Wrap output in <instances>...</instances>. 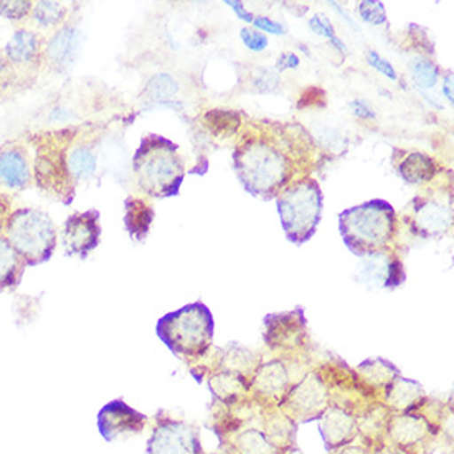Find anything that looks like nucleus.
Returning <instances> with one entry per match:
<instances>
[{"mask_svg":"<svg viewBox=\"0 0 454 454\" xmlns=\"http://www.w3.org/2000/svg\"><path fill=\"white\" fill-rule=\"evenodd\" d=\"M423 395V387L419 382L396 377L387 388V402L396 410L408 411L410 408L419 405Z\"/></svg>","mask_w":454,"mask_h":454,"instance_id":"obj_23","label":"nucleus"},{"mask_svg":"<svg viewBox=\"0 0 454 454\" xmlns=\"http://www.w3.org/2000/svg\"><path fill=\"white\" fill-rule=\"evenodd\" d=\"M32 2L25 0H11V2H0V15L7 20H22L32 11Z\"/></svg>","mask_w":454,"mask_h":454,"instance_id":"obj_36","label":"nucleus"},{"mask_svg":"<svg viewBox=\"0 0 454 454\" xmlns=\"http://www.w3.org/2000/svg\"><path fill=\"white\" fill-rule=\"evenodd\" d=\"M214 316L204 302H192L179 311L168 312L157 323L159 339L179 357L204 356L214 339Z\"/></svg>","mask_w":454,"mask_h":454,"instance_id":"obj_3","label":"nucleus"},{"mask_svg":"<svg viewBox=\"0 0 454 454\" xmlns=\"http://www.w3.org/2000/svg\"><path fill=\"white\" fill-rule=\"evenodd\" d=\"M248 383L245 380V375L235 373V372L225 371L222 373H216L215 377L210 380V392L215 398L231 403L237 400L239 395L247 392Z\"/></svg>","mask_w":454,"mask_h":454,"instance_id":"obj_25","label":"nucleus"},{"mask_svg":"<svg viewBox=\"0 0 454 454\" xmlns=\"http://www.w3.org/2000/svg\"><path fill=\"white\" fill-rule=\"evenodd\" d=\"M82 35L74 27H63L50 38L47 45V60L57 68H67L76 60Z\"/></svg>","mask_w":454,"mask_h":454,"instance_id":"obj_15","label":"nucleus"},{"mask_svg":"<svg viewBox=\"0 0 454 454\" xmlns=\"http://www.w3.org/2000/svg\"><path fill=\"white\" fill-rule=\"evenodd\" d=\"M319 419V433L327 451L344 446L356 436L357 421L340 408H327Z\"/></svg>","mask_w":454,"mask_h":454,"instance_id":"obj_14","label":"nucleus"},{"mask_svg":"<svg viewBox=\"0 0 454 454\" xmlns=\"http://www.w3.org/2000/svg\"><path fill=\"white\" fill-rule=\"evenodd\" d=\"M24 262L9 239L0 235V293L19 286L25 271Z\"/></svg>","mask_w":454,"mask_h":454,"instance_id":"obj_19","label":"nucleus"},{"mask_svg":"<svg viewBox=\"0 0 454 454\" xmlns=\"http://www.w3.org/2000/svg\"><path fill=\"white\" fill-rule=\"evenodd\" d=\"M323 191L316 180H302L278 197L276 208L286 239L302 245L314 237L323 215Z\"/></svg>","mask_w":454,"mask_h":454,"instance_id":"obj_5","label":"nucleus"},{"mask_svg":"<svg viewBox=\"0 0 454 454\" xmlns=\"http://www.w3.org/2000/svg\"><path fill=\"white\" fill-rule=\"evenodd\" d=\"M428 433H430L428 421L423 417H415V415L398 417L392 425V436L395 442L403 446H410L425 440Z\"/></svg>","mask_w":454,"mask_h":454,"instance_id":"obj_24","label":"nucleus"},{"mask_svg":"<svg viewBox=\"0 0 454 454\" xmlns=\"http://www.w3.org/2000/svg\"><path fill=\"white\" fill-rule=\"evenodd\" d=\"M154 210L151 205L145 204L141 199H128L126 200V214L124 225L134 241L141 243L149 235L151 225L154 222Z\"/></svg>","mask_w":454,"mask_h":454,"instance_id":"obj_18","label":"nucleus"},{"mask_svg":"<svg viewBox=\"0 0 454 454\" xmlns=\"http://www.w3.org/2000/svg\"><path fill=\"white\" fill-rule=\"evenodd\" d=\"M251 84H253V90L258 93H271L276 88H279V76L270 68H260L253 73Z\"/></svg>","mask_w":454,"mask_h":454,"instance_id":"obj_35","label":"nucleus"},{"mask_svg":"<svg viewBox=\"0 0 454 454\" xmlns=\"http://www.w3.org/2000/svg\"><path fill=\"white\" fill-rule=\"evenodd\" d=\"M348 106L352 109V113L360 120H375V111H373V106H372L367 99L356 98V99L350 101Z\"/></svg>","mask_w":454,"mask_h":454,"instance_id":"obj_41","label":"nucleus"},{"mask_svg":"<svg viewBox=\"0 0 454 454\" xmlns=\"http://www.w3.org/2000/svg\"><path fill=\"white\" fill-rule=\"evenodd\" d=\"M442 93L450 103H453V73H446L444 76V84H442Z\"/></svg>","mask_w":454,"mask_h":454,"instance_id":"obj_44","label":"nucleus"},{"mask_svg":"<svg viewBox=\"0 0 454 454\" xmlns=\"http://www.w3.org/2000/svg\"><path fill=\"white\" fill-rule=\"evenodd\" d=\"M264 342L271 350H291L304 342L306 317L301 309L278 312L264 317Z\"/></svg>","mask_w":454,"mask_h":454,"instance_id":"obj_11","label":"nucleus"},{"mask_svg":"<svg viewBox=\"0 0 454 454\" xmlns=\"http://www.w3.org/2000/svg\"><path fill=\"white\" fill-rule=\"evenodd\" d=\"M132 172L139 189L149 197H176L185 179L179 145L156 134L144 136L132 157Z\"/></svg>","mask_w":454,"mask_h":454,"instance_id":"obj_1","label":"nucleus"},{"mask_svg":"<svg viewBox=\"0 0 454 454\" xmlns=\"http://www.w3.org/2000/svg\"><path fill=\"white\" fill-rule=\"evenodd\" d=\"M410 70H411V78L419 88L430 90L438 83V78H440L438 67L428 59H415L410 63Z\"/></svg>","mask_w":454,"mask_h":454,"instance_id":"obj_32","label":"nucleus"},{"mask_svg":"<svg viewBox=\"0 0 454 454\" xmlns=\"http://www.w3.org/2000/svg\"><path fill=\"white\" fill-rule=\"evenodd\" d=\"M411 223L415 231L425 239L442 237L453 223L451 200L425 199L421 204L415 205Z\"/></svg>","mask_w":454,"mask_h":454,"instance_id":"obj_13","label":"nucleus"},{"mask_svg":"<svg viewBox=\"0 0 454 454\" xmlns=\"http://www.w3.org/2000/svg\"><path fill=\"white\" fill-rule=\"evenodd\" d=\"M145 454H202L199 433L179 419L159 421Z\"/></svg>","mask_w":454,"mask_h":454,"instance_id":"obj_7","label":"nucleus"},{"mask_svg":"<svg viewBox=\"0 0 454 454\" xmlns=\"http://www.w3.org/2000/svg\"><path fill=\"white\" fill-rule=\"evenodd\" d=\"M40 50L38 36L27 28H20L13 34L5 45V57L15 65H25L35 60Z\"/></svg>","mask_w":454,"mask_h":454,"instance_id":"obj_22","label":"nucleus"},{"mask_svg":"<svg viewBox=\"0 0 454 454\" xmlns=\"http://www.w3.org/2000/svg\"><path fill=\"white\" fill-rule=\"evenodd\" d=\"M225 4H227L230 9H233V11H235V13L239 15V19H241V20H245V22H248V24H251V22L254 20V15H253L251 12H248V11L245 9L243 2H237V0H227Z\"/></svg>","mask_w":454,"mask_h":454,"instance_id":"obj_43","label":"nucleus"},{"mask_svg":"<svg viewBox=\"0 0 454 454\" xmlns=\"http://www.w3.org/2000/svg\"><path fill=\"white\" fill-rule=\"evenodd\" d=\"M65 15H67V9L60 2L42 0V2H36L32 9L34 22L40 27H45V28L60 24L61 20L65 19Z\"/></svg>","mask_w":454,"mask_h":454,"instance_id":"obj_31","label":"nucleus"},{"mask_svg":"<svg viewBox=\"0 0 454 454\" xmlns=\"http://www.w3.org/2000/svg\"><path fill=\"white\" fill-rule=\"evenodd\" d=\"M357 279L372 289H394L407 279L402 262L392 253L379 250L364 256L357 268Z\"/></svg>","mask_w":454,"mask_h":454,"instance_id":"obj_8","label":"nucleus"},{"mask_svg":"<svg viewBox=\"0 0 454 454\" xmlns=\"http://www.w3.org/2000/svg\"><path fill=\"white\" fill-rule=\"evenodd\" d=\"M227 348V356L223 359V365L227 367V371L241 373V375L250 371L251 362H253V354L250 350H247L245 347L239 344H230Z\"/></svg>","mask_w":454,"mask_h":454,"instance_id":"obj_33","label":"nucleus"},{"mask_svg":"<svg viewBox=\"0 0 454 454\" xmlns=\"http://www.w3.org/2000/svg\"><path fill=\"white\" fill-rule=\"evenodd\" d=\"M398 174L408 184H425L436 176V162L428 154L411 153L400 162Z\"/></svg>","mask_w":454,"mask_h":454,"instance_id":"obj_21","label":"nucleus"},{"mask_svg":"<svg viewBox=\"0 0 454 454\" xmlns=\"http://www.w3.org/2000/svg\"><path fill=\"white\" fill-rule=\"evenodd\" d=\"M309 28L316 35L325 36L329 42L334 38V27L331 24V20L323 15V13H316L309 20Z\"/></svg>","mask_w":454,"mask_h":454,"instance_id":"obj_38","label":"nucleus"},{"mask_svg":"<svg viewBox=\"0 0 454 454\" xmlns=\"http://www.w3.org/2000/svg\"><path fill=\"white\" fill-rule=\"evenodd\" d=\"M367 63L371 65L372 68H375L377 72L385 74L388 80L396 82V78H398V76H396V72H395L392 63L382 59L377 51H369V55H367Z\"/></svg>","mask_w":454,"mask_h":454,"instance_id":"obj_39","label":"nucleus"},{"mask_svg":"<svg viewBox=\"0 0 454 454\" xmlns=\"http://www.w3.org/2000/svg\"><path fill=\"white\" fill-rule=\"evenodd\" d=\"M235 170L245 191L271 199L289 179V162L276 147L264 141L243 144L233 154Z\"/></svg>","mask_w":454,"mask_h":454,"instance_id":"obj_4","label":"nucleus"},{"mask_svg":"<svg viewBox=\"0 0 454 454\" xmlns=\"http://www.w3.org/2000/svg\"><path fill=\"white\" fill-rule=\"evenodd\" d=\"M331 5H333V7H334L335 11H337V12L340 13V15H342V19H344V20H346L347 24L350 25V27H354V28H357V30H359V27H357V25L354 24V22H352V19H348V15H347L346 12H344V11H342V9H340V7H339V4H337V2H333V4H331Z\"/></svg>","mask_w":454,"mask_h":454,"instance_id":"obj_45","label":"nucleus"},{"mask_svg":"<svg viewBox=\"0 0 454 454\" xmlns=\"http://www.w3.org/2000/svg\"><path fill=\"white\" fill-rule=\"evenodd\" d=\"M287 385H289V375H287L286 367L278 360L262 365V369L256 372L253 379L254 390L266 398L281 396L286 392Z\"/></svg>","mask_w":454,"mask_h":454,"instance_id":"obj_17","label":"nucleus"},{"mask_svg":"<svg viewBox=\"0 0 454 454\" xmlns=\"http://www.w3.org/2000/svg\"><path fill=\"white\" fill-rule=\"evenodd\" d=\"M266 433H268L266 438L273 442L276 448L278 446H287V444L294 442L296 425L286 415L278 413V415H273L271 419H268Z\"/></svg>","mask_w":454,"mask_h":454,"instance_id":"obj_29","label":"nucleus"},{"mask_svg":"<svg viewBox=\"0 0 454 454\" xmlns=\"http://www.w3.org/2000/svg\"><path fill=\"white\" fill-rule=\"evenodd\" d=\"M253 24H254L256 28H260V30H263V32H268V34H273V35H286L287 30L285 25L278 24L275 20H271V19H268V17H263V15L254 17Z\"/></svg>","mask_w":454,"mask_h":454,"instance_id":"obj_40","label":"nucleus"},{"mask_svg":"<svg viewBox=\"0 0 454 454\" xmlns=\"http://www.w3.org/2000/svg\"><path fill=\"white\" fill-rule=\"evenodd\" d=\"M99 237L101 227L98 210L73 214L67 218L61 230V241L68 256L86 258L98 247Z\"/></svg>","mask_w":454,"mask_h":454,"instance_id":"obj_9","label":"nucleus"},{"mask_svg":"<svg viewBox=\"0 0 454 454\" xmlns=\"http://www.w3.org/2000/svg\"><path fill=\"white\" fill-rule=\"evenodd\" d=\"M239 454H276L278 448L266 438V434L258 430L241 433L237 438Z\"/></svg>","mask_w":454,"mask_h":454,"instance_id":"obj_30","label":"nucleus"},{"mask_svg":"<svg viewBox=\"0 0 454 454\" xmlns=\"http://www.w3.org/2000/svg\"><path fill=\"white\" fill-rule=\"evenodd\" d=\"M179 93V83L168 73H157L144 88L143 99L147 106H168Z\"/></svg>","mask_w":454,"mask_h":454,"instance_id":"obj_20","label":"nucleus"},{"mask_svg":"<svg viewBox=\"0 0 454 454\" xmlns=\"http://www.w3.org/2000/svg\"><path fill=\"white\" fill-rule=\"evenodd\" d=\"M342 454H364L362 453V451H360V450H356V448H354V450H347V451H344V453Z\"/></svg>","mask_w":454,"mask_h":454,"instance_id":"obj_47","label":"nucleus"},{"mask_svg":"<svg viewBox=\"0 0 454 454\" xmlns=\"http://www.w3.org/2000/svg\"><path fill=\"white\" fill-rule=\"evenodd\" d=\"M67 168L74 180H86L93 177L96 172L95 153L88 145L74 147L67 157Z\"/></svg>","mask_w":454,"mask_h":454,"instance_id":"obj_28","label":"nucleus"},{"mask_svg":"<svg viewBox=\"0 0 454 454\" xmlns=\"http://www.w3.org/2000/svg\"><path fill=\"white\" fill-rule=\"evenodd\" d=\"M359 15L364 22L371 25H382L387 22V13L382 2L364 0L359 4Z\"/></svg>","mask_w":454,"mask_h":454,"instance_id":"obj_34","label":"nucleus"},{"mask_svg":"<svg viewBox=\"0 0 454 454\" xmlns=\"http://www.w3.org/2000/svg\"><path fill=\"white\" fill-rule=\"evenodd\" d=\"M239 36H241V42L245 43V47L250 48L251 51H263L268 48V38L258 30L245 27V28H241Z\"/></svg>","mask_w":454,"mask_h":454,"instance_id":"obj_37","label":"nucleus"},{"mask_svg":"<svg viewBox=\"0 0 454 454\" xmlns=\"http://www.w3.org/2000/svg\"><path fill=\"white\" fill-rule=\"evenodd\" d=\"M327 403V388L324 385L319 375L309 373L306 379L294 387L287 395L286 403L287 413L301 419H319L323 415V410Z\"/></svg>","mask_w":454,"mask_h":454,"instance_id":"obj_12","label":"nucleus"},{"mask_svg":"<svg viewBox=\"0 0 454 454\" xmlns=\"http://www.w3.org/2000/svg\"><path fill=\"white\" fill-rule=\"evenodd\" d=\"M357 372L365 382L375 387H387L394 382L396 377H400V371L394 364L383 359L365 360L357 367Z\"/></svg>","mask_w":454,"mask_h":454,"instance_id":"obj_26","label":"nucleus"},{"mask_svg":"<svg viewBox=\"0 0 454 454\" xmlns=\"http://www.w3.org/2000/svg\"><path fill=\"white\" fill-rule=\"evenodd\" d=\"M145 421L147 419L143 413L129 407L122 400H114L99 410L98 430L106 442H118L139 434L145 427Z\"/></svg>","mask_w":454,"mask_h":454,"instance_id":"obj_10","label":"nucleus"},{"mask_svg":"<svg viewBox=\"0 0 454 454\" xmlns=\"http://www.w3.org/2000/svg\"><path fill=\"white\" fill-rule=\"evenodd\" d=\"M204 122L214 136L227 137L239 131L241 116L231 109H210L205 113Z\"/></svg>","mask_w":454,"mask_h":454,"instance_id":"obj_27","label":"nucleus"},{"mask_svg":"<svg viewBox=\"0 0 454 454\" xmlns=\"http://www.w3.org/2000/svg\"><path fill=\"white\" fill-rule=\"evenodd\" d=\"M298 55H296V53H291V51H286V53H283V55L278 59V63H276V73H283L286 72V70H294V68H298Z\"/></svg>","mask_w":454,"mask_h":454,"instance_id":"obj_42","label":"nucleus"},{"mask_svg":"<svg viewBox=\"0 0 454 454\" xmlns=\"http://www.w3.org/2000/svg\"><path fill=\"white\" fill-rule=\"evenodd\" d=\"M5 239L25 266H38L48 262L57 248V228L45 212L19 208L7 220Z\"/></svg>","mask_w":454,"mask_h":454,"instance_id":"obj_6","label":"nucleus"},{"mask_svg":"<svg viewBox=\"0 0 454 454\" xmlns=\"http://www.w3.org/2000/svg\"><path fill=\"white\" fill-rule=\"evenodd\" d=\"M339 230L347 248L360 258L382 250L396 230V214L387 200H371L339 215Z\"/></svg>","mask_w":454,"mask_h":454,"instance_id":"obj_2","label":"nucleus"},{"mask_svg":"<svg viewBox=\"0 0 454 454\" xmlns=\"http://www.w3.org/2000/svg\"><path fill=\"white\" fill-rule=\"evenodd\" d=\"M30 180V168L22 151L5 149L0 153V185L20 191Z\"/></svg>","mask_w":454,"mask_h":454,"instance_id":"obj_16","label":"nucleus"},{"mask_svg":"<svg viewBox=\"0 0 454 454\" xmlns=\"http://www.w3.org/2000/svg\"><path fill=\"white\" fill-rule=\"evenodd\" d=\"M4 68H5V59L0 53V73L4 72Z\"/></svg>","mask_w":454,"mask_h":454,"instance_id":"obj_46","label":"nucleus"}]
</instances>
